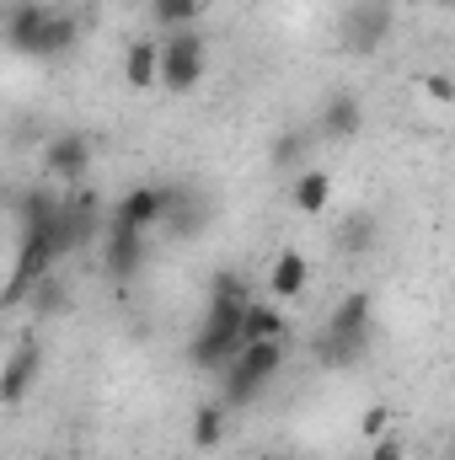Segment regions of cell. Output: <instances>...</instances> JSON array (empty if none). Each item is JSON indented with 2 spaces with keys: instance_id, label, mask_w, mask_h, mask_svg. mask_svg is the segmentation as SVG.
<instances>
[{
  "instance_id": "cell-1",
  "label": "cell",
  "mask_w": 455,
  "mask_h": 460,
  "mask_svg": "<svg viewBox=\"0 0 455 460\" xmlns=\"http://www.w3.org/2000/svg\"><path fill=\"white\" fill-rule=\"evenodd\" d=\"M246 279L241 273H220L215 279V300H210V316H204V327L193 332V343H188V358H193V369H204V375H220L230 358H236V348H241V311H246Z\"/></svg>"
},
{
  "instance_id": "cell-2",
  "label": "cell",
  "mask_w": 455,
  "mask_h": 460,
  "mask_svg": "<svg viewBox=\"0 0 455 460\" xmlns=\"http://www.w3.org/2000/svg\"><path fill=\"white\" fill-rule=\"evenodd\" d=\"M370 322H375V305H370V295L364 289H353V295H343L338 311L327 316V332H322V364H333V369H348L364 348H370Z\"/></svg>"
},
{
  "instance_id": "cell-3",
  "label": "cell",
  "mask_w": 455,
  "mask_h": 460,
  "mask_svg": "<svg viewBox=\"0 0 455 460\" xmlns=\"http://www.w3.org/2000/svg\"><path fill=\"white\" fill-rule=\"evenodd\" d=\"M284 369V338H263V343H241L236 348V358H230L226 369H220V380H226V402L230 407H246L273 375Z\"/></svg>"
},
{
  "instance_id": "cell-4",
  "label": "cell",
  "mask_w": 455,
  "mask_h": 460,
  "mask_svg": "<svg viewBox=\"0 0 455 460\" xmlns=\"http://www.w3.org/2000/svg\"><path fill=\"white\" fill-rule=\"evenodd\" d=\"M161 59H156V81L166 86V92H193L199 81H204V70H210V43H204V32L199 27H183V32H172L161 49H156Z\"/></svg>"
},
{
  "instance_id": "cell-5",
  "label": "cell",
  "mask_w": 455,
  "mask_h": 460,
  "mask_svg": "<svg viewBox=\"0 0 455 460\" xmlns=\"http://www.w3.org/2000/svg\"><path fill=\"white\" fill-rule=\"evenodd\" d=\"M391 38V5L386 0H353L343 11V49L348 54H375Z\"/></svg>"
},
{
  "instance_id": "cell-6",
  "label": "cell",
  "mask_w": 455,
  "mask_h": 460,
  "mask_svg": "<svg viewBox=\"0 0 455 460\" xmlns=\"http://www.w3.org/2000/svg\"><path fill=\"white\" fill-rule=\"evenodd\" d=\"M166 204H172V182H139L129 188L123 199L113 204V226H129V230H156L166 220Z\"/></svg>"
},
{
  "instance_id": "cell-7",
  "label": "cell",
  "mask_w": 455,
  "mask_h": 460,
  "mask_svg": "<svg viewBox=\"0 0 455 460\" xmlns=\"http://www.w3.org/2000/svg\"><path fill=\"white\" fill-rule=\"evenodd\" d=\"M38 369H43V348L38 343H16L11 358L0 364V407H22L27 391L38 385Z\"/></svg>"
},
{
  "instance_id": "cell-8",
  "label": "cell",
  "mask_w": 455,
  "mask_h": 460,
  "mask_svg": "<svg viewBox=\"0 0 455 460\" xmlns=\"http://www.w3.org/2000/svg\"><path fill=\"white\" fill-rule=\"evenodd\" d=\"M43 166H49V177H54V182L81 188V182H86V172H92V139H86V134H59V139L49 145Z\"/></svg>"
},
{
  "instance_id": "cell-9",
  "label": "cell",
  "mask_w": 455,
  "mask_h": 460,
  "mask_svg": "<svg viewBox=\"0 0 455 460\" xmlns=\"http://www.w3.org/2000/svg\"><path fill=\"white\" fill-rule=\"evenodd\" d=\"M43 27H49V5H38V0L16 5V11L5 16V49L38 59V49H43Z\"/></svg>"
},
{
  "instance_id": "cell-10",
  "label": "cell",
  "mask_w": 455,
  "mask_h": 460,
  "mask_svg": "<svg viewBox=\"0 0 455 460\" xmlns=\"http://www.w3.org/2000/svg\"><path fill=\"white\" fill-rule=\"evenodd\" d=\"M108 273L118 284H129L139 268H145V230H129V226H108Z\"/></svg>"
},
{
  "instance_id": "cell-11",
  "label": "cell",
  "mask_w": 455,
  "mask_h": 460,
  "mask_svg": "<svg viewBox=\"0 0 455 460\" xmlns=\"http://www.w3.org/2000/svg\"><path fill=\"white\" fill-rule=\"evenodd\" d=\"M306 284H311V262H306L300 252H279V257L268 262V289H273L279 300L306 295Z\"/></svg>"
},
{
  "instance_id": "cell-12",
  "label": "cell",
  "mask_w": 455,
  "mask_h": 460,
  "mask_svg": "<svg viewBox=\"0 0 455 460\" xmlns=\"http://www.w3.org/2000/svg\"><path fill=\"white\" fill-rule=\"evenodd\" d=\"M359 128H364L359 97H353V92H333L327 108H322V134H327V139H353Z\"/></svg>"
},
{
  "instance_id": "cell-13",
  "label": "cell",
  "mask_w": 455,
  "mask_h": 460,
  "mask_svg": "<svg viewBox=\"0 0 455 460\" xmlns=\"http://www.w3.org/2000/svg\"><path fill=\"white\" fill-rule=\"evenodd\" d=\"M284 332H290V327H284L279 305L246 300V311H241V343H263V338H284Z\"/></svg>"
},
{
  "instance_id": "cell-14",
  "label": "cell",
  "mask_w": 455,
  "mask_h": 460,
  "mask_svg": "<svg viewBox=\"0 0 455 460\" xmlns=\"http://www.w3.org/2000/svg\"><path fill=\"white\" fill-rule=\"evenodd\" d=\"M290 199H295L300 215H327V204H333V177H327V172H300V182L290 188Z\"/></svg>"
},
{
  "instance_id": "cell-15",
  "label": "cell",
  "mask_w": 455,
  "mask_h": 460,
  "mask_svg": "<svg viewBox=\"0 0 455 460\" xmlns=\"http://www.w3.org/2000/svg\"><path fill=\"white\" fill-rule=\"evenodd\" d=\"M76 38H81V22H76L70 11H49V27H43V49H38V59H59V54H70Z\"/></svg>"
},
{
  "instance_id": "cell-16",
  "label": "cell",
  "mask_w": 455,
  "mask_h": 460,
  "mask_svg": "<svg viewBox=\"0 0 455 460\" xmlns=\"http://www.w3.org/2000/svg\"><path fill=\"white\" fill-rule=\"evenodd\" d=\"M156 43L150 38H139V43H129V54H123V81L134 86V92H150L156 86Z\"/></svg>"
},
{
  "instance_id": "cell-17",
  "label": "cell",
  "mask_w": 455,
  "mask_h": 460,
  "mask_svg": "<svg viewBox=\"0 0 455 460\" xmlns=\"http://www.w3.org/2000/svg\"><path fill=\"white\" fill-rule=\"evenodd\" d=\"M150 16H156V27H166V32H183V27H199L204 0H150Z\"/></svg>"
},
{
  "instance_id": "cell-18",
  "label": "cell",
  "mask_w": 455,
  "mask_h": 460,
  "mask_svg": "<svg viewBox=\"0 0 455 460\" xmlns=\"http://www.w3.org/2000/svg\"><path fill=\"white\" fill-rule=\"evenodd\" d=\"M220 439H226V407L220 402H204L193 412V445L210 456V450H220Z\"/></svg>"
},
{
  "instance_id": "cell-19",
  "label": "cell",
  "mask_w": 455,
  "mask_h": 460,
  "mask_svg": "<svg viewBox=\"0 0 455 460\" xmlns=\"http://www.w3.org/2000/svg\"><path fill=\"white\" fill-rule=\"evenodd\" d=\"M199 226H204V209L193 204V193L172 188V204H166V220H161V230H172V235H193Z\"/></svg>"
},
{
  "instance_id": "cell-20",
  "label": "cell",
  "mask_w": 455,
  "mask_h": 460,
  "mask_svg": "<svg viewBox=\"0 0 455 460\" xmlns=\"http://www.w3.org/2000/svg\"><path fill=\"white\" fill-rule=\"evenodd\" d=\"M27 300H32V311H43V316H49V311H59L70 295H65V284H59L54 273H43V279L32 284V295H27Z\"/></svg>"
},
{
  "instance_id": "cell-21",
  "label": "cell",
  "mask_w": 455,
  "mask_h": 460,
  "mask_svg": "<svg viewBox=\"0 0 455 460\" xmlns=\"http://www.w3.org/2000/svg\"><path fill=\"white\" fill-rule=\"evenodd\" d=\"M359 434H364V445H370V439H380V434H391V407H386V402L364 407V418H359Z\"/></svg>"
},
{
  "instance_id": "cell-22",
  "label": "cell",
  "mask_w": 455,
  "mask_h": 460,
  "mask_svg": "<svg viewBox=\"0 0 455 460\" xmlns=\"http://www.w3.org/2000/svg\"><path fill=\"white\" fill-rule=\"evenodd\" d=\"M343 246L348 252H364V246H375V220H348V230H343Z\"/></svg>"
},
{
  "instance_id": "cell-23",
  "label": "cell",
  "mask_w": 455,
  "mask_h": 460,
  "mask_svg": "<svg viewBox=\"0 0 455 460\" xmlns=\"http://www.w3.org/2000/svg\"><path fill=\"white\" fill-rule=\"evenodd\" d=\"M300 150H306V139H300V134H279V139H273V166L300 161Z\"/></svg>"
},
{
  "instance_id": "cell-24",
  "label": "cell",
  "mask_w": 455,
  "mask_h": 460,
  "mask_svg": "<svg viewBox=\"0 0 455 460\" xmlns=\"http://www.w3.org/2000/svg\"><path fill=\"white\" fill-rule=\"evenodd\" d=\"M375 450H370V460H402V439H391V434H380V439H370Z\"/></svg>"
},
{
  "instance_id": "cell-25",
  "label": "cell",
  "mask_w": 455,
  "mask_h": 460,
  "mask_svg": "<svg viewBox=\"0 0 455 460\" xmlns=\"http://www.w3.org/2000/svg\"><path fill=\"white\" fill-rule=\"evenodd\" d=\"M424 86H429V97H434V102H451V97H455L451 75H429V81H424Z\"/></svg>"
}]
</instances>
